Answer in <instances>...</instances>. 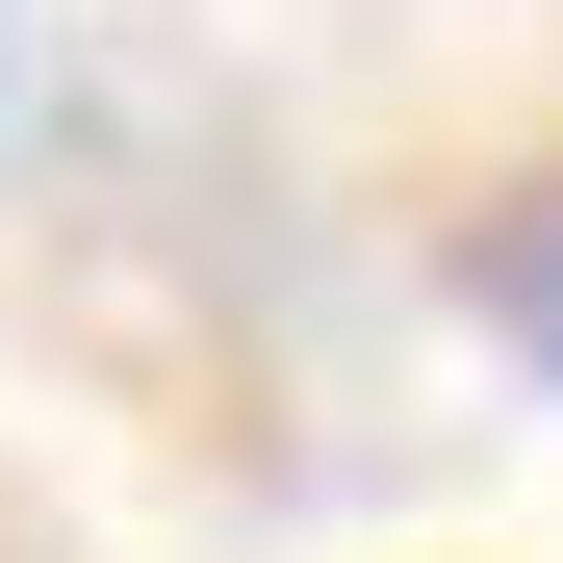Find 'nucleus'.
I'll use <instances>...</instances> for the list:
<instances>
[{
	"instance_id": "obj_1",
	"label": "nucleus",
	"mask_w": 563,
	"mask_h": 563,
	"mask_svg": "<svg viewBox=\"0 0 563 563\" xmlns=\"http://www.w3.org/2000/svg\"><path fill=\"white\" fill-rule=\"evenodd\" d=\"M461 308H487L512 358H563V179H512V206L461 231Z\"/></svg>"
}]
</instances>
